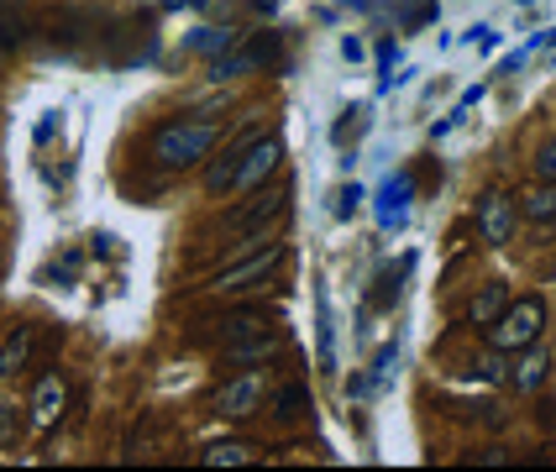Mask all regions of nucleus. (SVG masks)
I'll return each mask as SVG.
<instances>
[{
  "mask_svg": "<svg viewBox=\"0 0 556 472\" xmlns=\"http://www.w3.org/2000/svg\"><path fill=\"white\" fill-rule=\"evenodd\" d=\"M216 142H220V122L174 116V122H163L148 137V157L157 168H168V174H189V168H200L205 157L216 153Z\"/></svg>",
  "mask_w": 556,
  "mask_h": 472,
  "instance_id": "obj_1",
  "label": "nucleus"
},
{
  "mask_svg": "<svg viewBox=\"0 0 556 472\" xmlns=\"http://www.w3.org/2000/svg\"><path fill=\"white\" fill-rule=\"evenodd\" d=\"M541 331H546V299H541V294H520V299H509V310L489 326V346L504 352V357H515V352H526V346L541 342Z\"/></svg>",
  "mask_w": 556,
  "mask_h": 472,
  "instance_id": "obj_2",
  "label": "nucleus"
},
{
  "mask_svg": "<svg viewBox=\"0 0 556 472\" xmlns=\"http://www.w3.org/2000/svg\"><path fill=\"white\" fill-rule=\"evenodd\" d=\"M283 163V142L278 137H268V131H257L248 142V153H242V168H237V184H231V194H257V189L274 179V168Z\"/></svg>",
  "mask_w": 556,
  "mask_h": 472,
  "instance_id": "obj_3",
  "label": "nucleus"
},
{
  "mask_svg": "<svg viewBox=\"0 0 556 472\" xmlns=\"http://www.w3.org/2000/svg\"><path fill=\"white\" fill-rule=\"evenodd\" d=\"M278 263H283V242H274L268 252H252L248 263H237V268H220V273H211V294H242V289H252V283H263L268 273H274Z\"/></svg>",
  "mask_w": 556,
  "mask_h": 472,
  "instance_id": "obj_4",
  "label": "nucleus"
},
{
  "mask_svg": "<svg viewBox=\"0 0 556 472\" xmlns=\"http://www.w3.org/2000/svg\"><path fill=\"white\" fill-rule=\"evenodd\" d=\"M515 226H520V205H515L504 189H489V194L478 200V237H483L489 247H504V242L515 237Z\"/></svg>",
  "mask_w": 556,
  "mask_h": 472,
  "instance_id": "obj_5",
  "label": "nucleus"
},
{
  "mask_svg": "<svg viewBox=\"0 0 556 472\" xmlns=\"http://www.w3.org/2000/svg\"><path fill=\"white\" fill-rule=\"evenodd\" d=\"M257 405H263V373H231L226 383L216 388V414L220 420H248V414H257Z\"/></svg>",
  "mask_w": 556,
  "mask_h": 472,
  "instance_id": "obj_6",
  "label": "nucleus"
},
{
  "mask_svg": "<svg viewBox=\"0 0 556 472\" xmlns=\"http://www.w3.org/2000/svg\"><path fill=\"white\" fill-rule=\"evenodd\" d=\"M274 59V37H257L252 48H231V53H220V59H211V79L216 85H226V79H242V74H257L263 63Z\"/></svg>",
  "mask_w": 556,
  "mask_h": 472,
  "instance_id": "obj_7",
  "label": "nucleus"
},
{
  "mask_svg": "<svg viewBox=\"0 0 556 472\" xmlns=\"http://www.w3.org/2000/svg\"><path fill=\"white\" fill-rule=\"evenodd\" d=\"M278 352V331H252V336H237V342L220 352V373H242V368H257Z\"/></svg>",
  "mask_w": 556,
  "mask_h": 472,
  "instance_id": "obj_8",
  "label": "nucleus"
},
{
  "mask_svg": "<svg viewBox=\"0 0 556 472\" xmlns=\"http://www.w3.org/2000/svg\"><path fill=\"white\" fill-rule=\"evenodd\" d=\"M278 216H283V189L263 184L248 211H237V216H231V226H237V231H248V237H263V231H268V220H278Z\"/></svg>",
  "mask_w": 556,
  "mask_h": 472,
  "instance_id": "obj_9",
  "label": "nucleus"
},
{
  "mask_svg": "<svg viewBox=\"0 0 556 472\" xmlns=\"http://www.w3.org/2000/svg\"><path fill=\"white\" fill-rule=\"evenodd\" d=\"M252 137H242L237 148H226V153H211V168H205V194L211 200H220V194H231V184H237V168H242V153H248Z\"/></svg>",
  "mask_w": 556,
  "mask_h": 472,
  "instance_id": "obj_10",
  "label": "nucleus"
},
{
  "mask_svg": "<svg viewBox=\"0 0 556 472\" xmlns=\"http://www.w3.org/2000/svg\"><path fill=\"white\" fill-rule=\"evenodd\" d=\"M504 310H509V283H504V279H489L483 289H478V294H472V310H467V320L489 331V326H494Z\"/></svg>",
  "mask_w": 556,
  "mask_h": 472,
  "instance_id": "obj_11",
  "label": "nucleus"
},
{
  "mask_svg": "<svg viewBox=\"0 0 556 472\" xmlns=\"http://www.w3.org/2000/svg\"><path fill=\"white\" fill-rule=\"evenodd\" d=\"M194 462H200V468H248V462H257V446H252V441H216V446H205Z\"/></svg>",
  "mask_w": 556,
  "mask_h": 472,
  "instance_id": "obj_12",
  "label": "nucleus"
},
{
  "mask_svg": "<svg viewBox=\"0 0 556 472\" xmlns=\"http://www.w3.org/2000/svg\"><path fill=\"white\" fill-rule=\"evenodd\" d=\"M520 216H526L530 226H552V220H556V184L535 179V189H526V194H520Z\"/></svg>",
  "mask_w": 556,
  "mask_h": 472,
  "instance_id": "obj_13",
  "label": "nucleus"
},
{
  "mask_svg": "<svg viewBox=\"0 0 556 472\" xmlns=\"http://www.w3.org/2000/svg\"><path fill=\"white\" fill-rule=\"evenodd\" d=\"M242 42V31H231V27H200V31H189V53H200V59H220V53H231Z\"/></svg>",
  "mask_w": 556,
  "mask_h": 472,
  "instance_id": "obj_14",
  "label": "nucleus"
},
{
  "mask_svg": "<svg viewBox=\"0 0 556 472\" xmlns=\"http://www.w3.org/2000/svg\"><path fill=\"white\" fill-rule=\"evenodd\" d=\"M274 420H305L309 409H315V399H309L305 383H283V388H274Z\"/></svg>",
  "mask_w": 556,
  "mask_h": 472,
  "instance_id": "obj_15",
  "label": "nucleus"
},
{
  "mask_svg": "<svg viewBox=\"0 0 556 472\" xmlns=\"http://www.w3.org/2000/svg\"><path fill=\"white\" fill-rule=\"evenodd\" d=\"M546 373H552V357H546V352H530V346H526V357L515 362V373H509V383H515L520 394H535V388L546 383Z\"/></svg>",
  "mask_w": 556,
  "mask_h": 472,
  "instance_id": "obj_16",
  "label": "nucleus"
},
{
  "mask_svg": "<svg viewBox=\"0 0 556 472\" xmlns=\"http://www.w3.org/2000/svg\"><path fill=\"white\" fill-rule=\"evenodd\" d=\"M31 336H37L31 326H16V331H11V336L0 342V378H11V373H16V368H27Z\"/></svg>",
  "mask_w": 556,
  "mask_h": 472,
  "instance_id": "obj_17",
  "label": "nucleus"
},
{
  "mask_svg": "<svg viewBox=\"0 0 556 472\" xmlns=\"http://www.w3.org/2000/svg\"><path fill=\"white\" fill-rule=\"evenodd\" d=\"M530 174H535V179H546V184H556V137L535 148V157H530Z\"/></svg>",
  "mask_w": 556,
  "mask_h": 472,
  "instance_id": "obj_18",
  "label": "nucleus"
},
{
  "mask_svg": "<svg viewBox=\"0 0 556 472\" xmlns=\"http://www.w3.org/2000/svg\"><path fill=\"white\" fill-rule=\"evenodd\" d=\"M59 409H63V383H53V378H48V383H42V409H37V420L48 425Z\"/></svg>",
  "mask_w": 556,
  "mask_h": 472,
  "instance_id": "obj_19",
  "label": "nucleus"
},
{
  "mask_svg": "<svg viewBox=\"0 0 556 472\" xmlns=\"http://www.w3.org/2000/svg\"><path fill=\"white\" fill-rule=\"evenodd\" d=\"M22 42H27V27H22V22H0V48H5V53L22 48Z\"/></svg>",
  "mask_w": 556,
  "mask_h": 472,
  "instance_id": "obj_20",
  "label": "nucleus"
},
{
  "mask_svg": "<svg viewBox=\"0 0 556 472\" xmlns=\"http://www.w3.org/2000/svg\"><path fill=\"white\" fill-rule=\"evenodd\" d=\"M472 462H489V468H498V462H509V451H504V446H483V451H472Z\"/></svg>",
  "mask_w": 556,
  "mask_h": 472,
  "instance_id": "obj_21",
  "label": "nucleus"
},
{
  "mask_svg": "<svg viewBox=\"0 0 556 472\" xmlns=\"http://www.w3.org/2000/svg\"><path fill=\"white\" fill-rule=\"evenodd\" d=\"M357 200H363V189H357V184L341 189V205H337V211H341V216H352V211H357Z\"/></svg>",
  "mask_w": 556,
  "mask_h": 472,
  "instance_id": "obj_22",
  "label": "nucleus"
},
{
  "mask_svg": "<svg viewBox=\"0 0 556 472\" xmlns=\"http://www.w3.org/2000/svg\"><path fill=\"white\" fill-rule=\"evenodd\" d=\"M341 59L357 63V59H363V42H357V37H341Z\"/></svg>",
  "mask_w": 556,
  "mask_h": 472,
  "instance_id": "obj_23",
  "label": "nucleus"
},
{
  "mask_svg": "<svg viewBox=\"0 0 556 472\" xmlns=\"http://www.w3.org/2000/svg\"><path fill=\"white\" fill-rule=\"evenodd\" d=\"M163 5H168V11H179V5H194V11H200V5H211V0H163Z\"/></svg>",
  "mask_w": 556,
  "mask_h": 472,
  "instance_id": "obj_24",
  "label": "nucleus"
}]
</instances>
